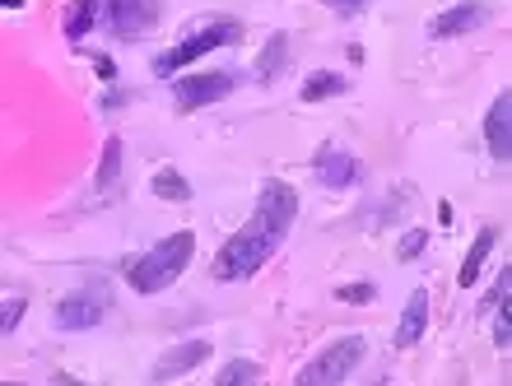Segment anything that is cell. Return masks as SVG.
Returning <instances> with one entry per match:
<instances>
[{
  "label": "cell",
  "instance_id": "cell-25",
  "mask_svg": "<svg viewBox=\"0 0 512 386\" xmlns=\"http://www.w3.org/2000/svg\"><path fill=\"white\" fill-rule=\"evenodd\" d=\"M94 66H98V75H103V80H117V66H112V61H108V56H94Z\"/></svg>",
  "mask_w": 512,
  "mask_h": 386
},
{
  "label": "cell",
  "instance_id": "cell-22",
  "mask_svg": "<svg viewBox=\"0 0 512 386\" xmlns=\"http://www.w3.org/2000/svg\"><path fill=\"white\" fill-rule=\"evenodd\" d=\"M373 284H340L336 289V303H373Z\"/></svg>",
  "mask_w": 512,
  "mask_h": 386
},
{
  "label": "cell",
  "instance_id": "cell-20",
  "mask_svg": "<svg viewBox=\"0 0 512 386\" xmlns=\"http://www.w3.org/2000/svg\"><path fill=\"white\" fill-rule=\"evenodd\" d=\"M24 312H28L24 298H5V303H0V340H5V335H14V326L24 321Z\"/></svg>",
  "mask_w": 512,
  "mask_h": 386
},
{
  "label": "cell",
  "instance_id": "cell-26",
  "mask_svg": "<svg viewBox=\"0 0 512 386\" xmlns=\"http://www.w3.org/2000/svg\"><path fill=\"white\" fill-rule=\"evenodd\" d=\"M19 5H24V0H0V10H19Z\"/></svg>",
  "mask_w": 512,
  "mask_h": 386
},
{
  "label": "cell",
  "instance_id": "cell-12",
  "mask_svg": "<svg viewBox=\"0 0 512 386\" xmlns=\"http://www.w3.org/2000/svg\"><path fill=\"white\" fill-rule=\"evenodd\" d=\"M485 145L494 159H508L512 154V98L499 94L494 98V107H489L485 117Z\"/></svg>",
  "mask_w": 512,
  "mask_h": 386
},
{
  "label": "cell",
  "instance_id": "cell-4",
  "mask_svg": "<svg viewBox=\"0 0 512 386\" xmlns=\"http://www.w3.org/2000/svg\"><path fill=\"white\" fill-rule=\"evenodd\" d=\"M364 335H345V340H336V345H326L317 359L303 368V373L294 377L298 386H336L345 382V377L359 368V359H364Z\"/></svg>",
  "mask_w": 512,
  "mask_h": 386
},
{
  "label": "cell",
  "instance_id": "cell-18",
  "mask_svg": "<svg viewBox=\"0 0 512 386\" xmlns=\"http://www.w3.org/2000/svg\"><path fill=\"white\" fill-rule=\"evenodd\" d=\"M261 377H266V373H261V363H252V359H229V363H224V373H219L215 382H219V386H256Z\"/></svg>",
  "mask_w": 512,
  "mask_h": 386
},
{
  "label": "cell",
  "instance_id": "cell-15",
  "mask_svg": "<svg viewBox=\"0 0 512 386\" xmlns=\"http://www.w3.org/2000/svg\"><path fill=\"white\" fill-rule=\"evenodd\" d=\"M98 10H103V0H70V14H66V42H80L89 28L98 24Z\"/></svg>",
  "mask_w": 512,
  "mask_h": 386
},
{
  "label": "cell",
  "instance_id": "cell-2",
  "mask_svg": "<svg viewBox=\"0 0 512 386\" xmlns=\"http://www.w3.org/2000/svg\"><path fill=\"white\" fill-rule=\"evenodd\" d=\"M191 252H196V238H191V233H173V238H163L159 247H149L145 256H135L131 266H126V280H131L135 293H163L168 284L182 280Z\"/></svg>",
  "mask_w": 512,
  "mask_h": 386
},
{
  "label": "cell",
  "instance_id": "cell-6",
  "mask_svg": "<svg viewBox=\"0 0 512 386\" xmlns=\"http://www.w3.org/2000/svg\"><path fill=\"white\" fill-rule=\"evenodd\" d=\"M98 24L117 33V38H140L159 24V0H108L98 10Z\"/></svg>",
  "mask_w": 512,
  "mask_h": 386
},
{
  "label": "cell",
  "instance_id": "cell-8",
  "mask_svg": "<svg viewBox=\"0 0 512 386\" xmlns=\"http://www.w3.org/2000/svg\"><path fill=\"white\" fill-rule=\"evenodd\" d=\"M312 173H317V182L331 191H350L359 177H364V163L354 159L350 149H336V145H322L317 149V159H312Z\"/></svg>",
  "mask_w": 512,
  "mask_h": 386
},
{
  "label": "cell",
  "instance_id": "cell-7",
  "mask_svg": "<svg viewBox=\"0 0 512 386\" xmlns=\"http://www.w3.org/2000/svg\"><path fill=\"white\" fill-rule=\"evenodd\" d=\"M494 19V5L489 0H461L452 10H443L438 19H429V38L433 42H452V38H466L475 28H485Z\"/></svg>",
  "mask_w": 512,
  "mask_h": 386
},
{
  "label": "cell",
  "instance_id": "cell-17",
  "mask_svg": "<svg viewBox=\"0 0 512 386\" xmlns=\"http://www.w3.org/2000/svg\"><path fill=\"white\" fill-rule=\"evenodd\" d=\"M284 56H289V38H284V33H275V38L266 42V52H261V61H256V75H261V80H275V75H280L284 70Z\"/></svg>",
  "mask_w": 512,
  "mask_h": 386
},
{
  "label": "cell",
  "instance_id": "cell-1",
  "mask_svg": "<svg viewBox=\"0 0 512 386\" xmlns=\"http://www.w3.org/2000/svg\"><path fill=\"white\" fill-rule=\"evenodd\" d=\"M298 219V191L289 182H261V200H256V214L247 219L238 233H233L224 247H219L210 275L215 280H252L256 270L266 266L270 256L280 252L284 233Z\"/></svg>",
  "mask_w": 512,
  "mask_h": 386
},
{
  "label": "cell",
  "instance_id": "cell-24",
  "mask_svg": "<svg viewBox=\"0 0 512 386\" xmlns=\"http://www.w3.org/2000/svg\"><path fill=\"white\" fill-rule=\"evenodd\" d=\"M494 345L508 349V307L499 303V317H494Z\"/></svg>",
  "mask_w": 512,
  "mask_h": 386
},
{
  "label": "cell",
  "instance_id": "cell-10",
  "mask_svg": "<svg viewBox=\"0 0 512 386\" xmlns=\"http://www.w3.org/2000/svg\"><path fill=\"white\" fill-rule=\"evenodd\" d=\"M205 359H210V340H182V345H173L159 363H154V382H173V377L201 368Z\"/></svg>",
  "mask_w": 512,
  "mask_h": 386
},
{
  "label": "cell",
  "instance_id": "cell-5",
  "mask_svg": "<svg viewBox=\"0 0 512 386\" xmlns=\"http://www.w3.org/2000/svg\"><path fill=\"white\" fill-rule=\"evenodd\" d=\"M233 89H238V75H233V70H205V75H182V80L173 84V98L182 112H201V107L229 98Z\"/></svg>",
  "mask_w": 512,
  "mask_h": 386
},
{
  "label": "cell",
  "instance_id": "cell-19",
  "mask_svg": "<svg viewBox=\"0 0 512 386\" xmlns=\"http://www.w3.org/2000/svg\"><path fill=\"white\" fill-rule=\"evenodd\" d=\"M117 173H122V140L112 135L108 145H103V163H98V177H94V187H98V191H108L112 182H117Z\"/></svg>",
  "mask_w": 512,
  "mask_h": 386
},
{
  "label": "cell",
  "instance_id": "cell-14",
  "mask_svg": "<svg viewBox=\"0 0 512 386\" xmlns=\"http://www.w3.org/2000/svg\"><path fill=\"white\" fill-rule=\"evenodd\" d=\"M345 89H350V80L340 70H312L303 80V103H326V98H340Z\"/></svg>",
  "mask_w": 512,
  "mask_h": 386
},
{
  "label": "cell",
  "instance_id": "cell-11",
  "mask_svg": "<svg viewBox=\"0 0 512 386\" xmlns=\"http://www.w3.org/2000/svg\"><path fill=\"white\" fill-rule=\"evenodd\" d=\"M429 331V289H415L405 303L401 321H396V349H415Z\"/></svg>",
  "mask_w": 512,
  "mask_h": 386
},
{
  "label": "cell",
  "instance_id": "cell-23",
  "mask_svg": "<svg viewBox=\"0 0 512 386\" xmlns=\"http://www.w3.org/2000/svg\"><path fill=\"white\" fill-rule=\"evenodd\" d=\"M331 14H340V19H354V14H364L373 0H322Z\"/></svg>",
  "mask_w": 512,
  "mask_h": 386
},
{
  "label": "cell",
  "instance_id": "cell-9",
  "mask_svg": "<svg viewBox=\"0 0 512 386\" xmlns=\"http://www.w3.org/2000/svg\"><path fill=\"white\" fill-rule=\"evenodd\" d=\"M108 317V307L98 303L94 293H70V298H61V303H56V326H61V331H94L98 321Z\"/></svg>",
  "mask_w": 512,
  "mask_h": 386
},
{
  "label": "cell",
  "instance_id": "cell-16",
  "mask_svg": "<svg viewBox=\"0 0 512 386\" xmlns=\"http://www.w3.org/2000/svg\"><path fill=\"white\" fill-rule=\"evenodd\" d=\"M149 191H154L159 200H168V205H187L191 200V182L177 173V168H159L154 182H149Z\"/></svg>",
  "mask_w": 512,
  "mask_h": 386
},
{
  "label": "cell",
  "instance_id": "cell-13",
  "mask_svg": "<svg viewBox=\"0 0 512 386\" xmlns=\"http://www.w3.org/2000/svg\"><path fill=\"white\" fill-rule=\"evenodd\" d=\"M494 242H499V228H480V233H475L471 252H466V261H461V270H457V284H461V289H475V284H480V275H485V261H489V252H494Z\"/></svg>",
  "mask_w": 512,
  "mask_h": 386
},
{
  "label": "cell",
  "instance_id": "cell-3",
  "mask_svg": "<svg viewBox=\"0 0 512 386\" xmlns=\"http://www.w3.org/2000/svg\"><path fill=\"white\" fill-rule=\"evenodd\" d=\"M238 38H243V24H233V19H215V24L196 28L191 38H182L177 47H168V52L154 61V70H159V75H177V70L191 66L196 56L215 52V47H229V42H238Z\"/></svg>",
  "mask_w": 512,
  "mask_h": 386
},
{
  "label": "cell",
  "instance_id": "cell-21",
  "mask_svg": "<svg viewBox=\"0 0 512 386\" xmlns=\"http://www.w3.org/2000/svg\"><path fill=\"white\" fill-rule=\"evenodd\" d=\"M424 242H429V233H424V228H410V233L396 242V256H401V261H410V256L424 252Z\"/></svg>",
  "mask_w": 512,
  "mask_h": 386
}]
</instances>
